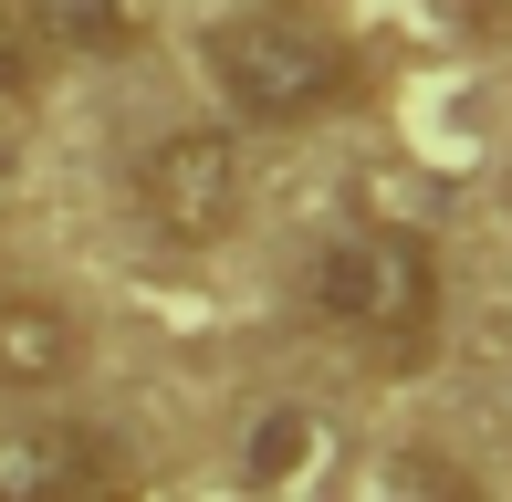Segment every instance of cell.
I'll list each match as a JSON object with an SVG mask.
<instances>
[{"instance_id":"cell-6","label":"cell","mask_w":512,"mask_h":502,"mask_svg":"<svg viewBox=\"0 0 512 502\" xmlns=\"http://www.w3.org/2000/svg\"><path fill=\"white\" fill-rule=\"evenodd\" d=\"M21 21L53 53H126L147 32V0H21Z\"/></svg>"},{"instance_id":"cell-3","label":"cell","mask_w":512,"mask_h":502,"mask_svg":"<svg viewBox=\"0 0 512 502\" xmlns=\"http://www.w3.org/2000/svg\"><path fill=\"white\" fill-rule=\"evenodd\" d=\"M136 210L157 220V241L178 251H220L251 210V157L230 126H168L136 157Z\"/></svg>"},{"instance_id":"cell-9","label":"cell","mask_w":512,"mask_h":502,"mask_svg":"<svg viewBox=\"0 0 512 502\" xmlns=\"http://www.w3.org/2000/svg\"><path fill=\"white\" fill-rule=\"evenodd\" d=\"M418 482H429V492H439V502H481V492H471V482H439V471H418Z\"/></svg>"},{"instance_id":"cell-2","label":"cell","mask_w":512,"mask_h":502,"mask_svg":"<svg viewBox=\"0 0 512 502\" xmlns=\"http://www.w3.org/2000/svg\"><path fill=\"white\" fill-rule=\"evenodd\" d=\"M304 304L324 335H345L356 356H377V367H418L439 335V304H450V272H439V251L398 231V220H366V231H335L314 251L304 272Z\"/></svg>"},{"instance_id":"cell-8","label":"cell","mask_w":512,"mask_h":502,"mask_svg":"<svg viewBox=\"0 0 512 502\" xmlns=\"http://www.w3.org/2000/svg\"><path fill=\"white\" fill-rule=\"evenodd\" d=\"M42 53H53V42L21 21V0H0V105H21L42 84Z\"/></svg>"},{"instance_id":"cell-5","label":"cell","mask_w":512,"mask_h":502,"mask_svg":"<svg viewBox=\"0 0 512 502\" xmlns=\"http://www.w3.org/2000/svg\"><path fill=\"white\" fill-rule=\"evenodd\" d=\"M84 367V325L53 304V293H0V387L42 398Z\"/></svg>"},{"instance_id":"cell-1","label":"cell","mask_w":512,"mask_h":502,"mask_svg":"<svg viewBox=\"0 0 512 502\" xmlns=\"http://www.w3.org/2000/svg\"><path fill=\"white\" fill-rule=\"evenodd\" d=\"M199 63L220 84V105L241 126H314V116H345L366 95V63L335 21L293 11V0H262V11H230L199 32Z\"/></svg>"},{"instance_id":"cell-4","label":"cell","mask_w":512,"mask_h":502,"mask_svg":"<svg viewBox=\"0 0 512 502\" xmlns=\"http://www.w3.org/2000/svg\"><path fill=\"white\" fill-rule=\"evenodd\" d=\"M0 502H105V450L63 419H0Z\"/></svg>"},{"instance_id":"cell-7","label":"cell","mask_w":512,"mask_h":502,"mask_svg":"<svg viewBox=\"0 0 512 502\" xmlns=\"http://www.w3.org/2000/svg\"><path fill=\"white\" fill-rule=\"evenodd\" d=\"M314 450H324V429L304 419V408H262V429L241 440V471H251L262 492H293V482L314 471Z\"/></svg>"}]
</instances>
